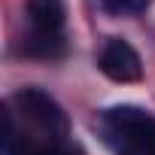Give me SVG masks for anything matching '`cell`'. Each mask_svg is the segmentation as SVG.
Wrapping results in <instances>:
<instances>
[{
	"label": "cell",
	"instance_id": "cell-2",
	"mask_svg": "<svg viewBox=\"0 0 155 155\" xmlns=\"http://www.w3.org/2000/svg\"><path fill=\"white\" fill-rule=\"evenodd\" d=\"M12 104H15L18 113H21L40 134H46L49 140H67V137H70V119H67L64 107H61L49 91L28 85V88H18V91H15Z\"/></svg>",
	"mask_w": 155,
	"mask_h": 155
},
{
	"label": "cell",
	"instance_id": "cell-4",
	"mask_svg": "<svg viewBox=\"0 0 155 155\" xmlns=\"http://www.w3.org/2000/svg\"><path fill=\"white\" fill-rule=\"evenodd\" d=\"M31 31L40 34H61L64 28V0H28Z\"/></svg>",
	"mask_w": 155,
	"mask_h": 155
},
{
	"label": "cell",
	"instance_id": "cell-5",
	"mask_svg": "<svg viewBox=\"0 0 155 155\" xmlns=\"http://www.w3.org/2000/svg\"><path fill=\"white\" fill-rule=\"evenodd\" d=\"M21 49H25V55H34V58H58V55H64V37L31 31Z\"/></svg>",
	"mask_w": 155,
	"mask_h": 155
},
{
	"label": "cell",
	"instance_id": "cell-6",
	"mask_svg": "<svg viewBox=\"0 0 155 155\" xmlns=\"http://www.w3.org/2000/svg\"><path fill=\"white\" fill-rule=\"evenodd\" d=\"M152 0H104V9L110 15H140L149 9Z\"/></svg>",
	"mask_w": 155,
	"mask_h": 155
},
{
	"label": "cell",
	"instance_id": "cell-3",
	"mask_svg": "<svg viewBox=\"0 0 155 155\" xmlns=\"http://www.w3.org/2000/svg\"><path fill=\"white\" fill-rule=\"evenodd\" d=\"M97 67L113 82H140L143 79V61H140L137 49L122 37H113L104 43V49L97 55Z\"/></svg>",
	"mask_w": 155,
	"mask_h": 155
},
{
	"label": "cell",
	"instance_id": "cell-1",
	"mask_svg": "<svg viewBox=\"0 0 155 155\" xmlns=\"http://www.w3.org/2000/svg\"><path fill=\"white\" fill-rule=\"evenodd\" d=\"M101 134L116 155H155V116L140 107L104 110Z\"/></svg>",
	"mask_w": 155,
	"mask_h": 155
}]
</instances>
